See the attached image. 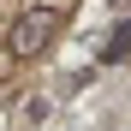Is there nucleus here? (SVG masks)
Listing matches in <instances>:
<instances>
[{"mask_svg":"<svg viewBox=\"0 0 131 131\" xmlns=\"http://www.w3.org/2000/svg\"><path fill=\"white\" fill-rule=\"evenodd\" d=\"M131 54V24H119L113 36H107V48H101V60H125Z\"/></svg>","mask_w":131,"mask_h":131,"instance_id":"2","label":"nucleus"},{"mask_svg":"<svg viewBox=\"0 0 131 131\" xmlns=\"http://www.w3.org/2000/svg\"><path fill=\"white\" fill-rule=\"evenodd\" d=\"M54 36H60V12H54V6H36V12H24V18L6 30V48H12L18 60H30V54L48 48Z\"/></svg>","mask_w":131,"mask_h":131,"instance_id":"1","label":"nucleus"}]
</instances>
